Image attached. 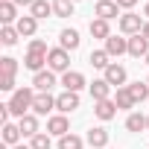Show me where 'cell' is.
Masks as SVG:
<instances>
[{
  "label": "cell",
  "instance_id": "1",
  "mask_svg": "<svg viewBox=\"0 0 149 149\" xmlns=\"http://www.w3.org/2000/svg\"><path fill=\"white\" fill-rule=\"evenodd\" d=\"M35 94H38L35 88H18V91L12 94V100L6 102V105H9V111H12L18 120H21V117H26V114H29V108H32V102H35Z\"/></svg>",
  "mask_w": 149,
  "mask_h": 149
},
{
  "label": "cell",
  "instance_id": "2",
  "mask_svg": "<svg viewBox=\"0 0 149 149\" xmlns=\"http://www.w3.org/2000/svg\"><path fill=\"white\" fill-rule=\"evenodd\" d=\"M15 73H18V58L3 56L0 58V91H9V94L18 91L15 88Z\"/></svg>",
  "mask_w": 149,
  "mask_h": 149
},
{
  "label": "cell",
  "instance_id": "3",
  "mask_svg": "<svg viewBox=\"0 0 149 149\" xmlns=\"http://www.w3.org/2000/svg\"><path fill=\"white\" fill-rule=\"evenodd\" d=\"M47 67H50L53 73H67V70H70V53L61 50V47H53V50L47 53Z\"/></svg>",
  "mask_w": 149,
  "mask_h": 149
},
{
  "label": "cell",
  "instance_id": "4",
  "mask_svg": "<svg viewBox=\"0 0 149 149\" xmlns=\"http://www.w3.org/2000/svg\"><path fill=\"white\" fill-rule=\"evenodd\" d=\"M102 79H105L111 88H123V85H126V67L117 64V61H111V64L102 70Z\"/></svg>",
  "mask_w": 149,
  "mask_h": 149
},
{
  "label": "cell",
  "instance_id": "5",
  "mask_svg": "<svg viewBox=\"0 0 149 149\" xmlns=\"http://www.w3.org/2000/svg\"><path fill=\"white\" fill-rule=\"evenodd\" d=\"M140 29H143V21H140V15H134V12H126V15H120V32L123 35H140Z\"/></svg>",
  "mask_w": 149,
  "mask_h": 149
},
{
  "label": "cell",
  "instance_id": "6",
  "mask_svg": "<svg viewBox=\"0 0 149 149\" xmlns=\"http://www.w3.org/2000/svg\"><path fill=\"white\" fill-rule=\"evenodd\" d=\"M56 108H58V114H73V111L79 108V94H73V91L58 94L56 97Z\"/></svg>",
  "mask_w": 149,
  "mask_h": 149
},
{
  "label": "cell",
  "instance_id": "7",
  "mask_svg": "<svg viewBox=\"0 0 149 149\" xmlns=\"http://www.w3.org/2000/svg\"><path fill=\"white\" fill-rule=\"evenodd\" d=\"M47 132L56 134V137L70 134V120H67V114H53V117L47 120Z\"/></svg>",
  "mask_w": 149,
  "mask_h": 149
},
{
  "label": "cell",
  "instance_id": "8",
  "mask_svg": "<svg viewBox=\"0 0 149 149\" xmlns=\"http://www.w3.org/2000/svg\"><path fill=\"white\" fill-rule=\"evenodd\" d=\"M53 85H56V73H53L50 67L32 76V88H35L38 94H50V88H53Z\"/></svg>",
  "mask_w": 149,
  "mask_h": 149
},
{
  "label": "cell",
  "instance_id": "9",
  "mask_svg": "<svg viewBox=\"0 0 149 149\" xmlns=\"http://www.w3.org/2000/svg\"><path fill=\"white\" fill-rule=\"evenodd\" d=\"M47 64V53L44 50H26V58H24V67L32 70V73H41Z\"/></svg>",
  "mask_w": 149,
  "mask_h": 149
},
{
  "label": "cell",
  "instance_id": "10",
  "mask_svg": "<svg viewBox=\"0 0 149 149\" xmlns=\"http://www.w3.org/2000/svg\"><path fill=\"white\" fill-rule=\"evenodd\" d=\"M53 108H56V97H53V94H35L32 114H38V117H47Z\"/></svg>",
  "mask_w": 149,
  "mask_h": 149
},
{
  "label": "cell",
  "instance_id": "11",
  "mask_svg": "<svg viewBox=\"0 0 149 149\" xmlns=\"http://www.w3.org/2000/svg\"><path fill=\"white\" fill-rule=\"evenodd\" d=\"M61 85H64V91L79 94V91L85 88V76H82L79 70H67V73H61Z\"/></svg>",
  "mask_w": 149,
  "mask_h": 149
},
{
  "label": "cell",
  "instance_id": "12",
  "mask_svg": "<svg viewBox=\"0 0 149 149\" xmlns=\"http://www.w3.org/2000/svg\"><path fill=\"white\" fill-rule=\"evenodd\" d=\"M117 111H120V108H117V102H114V100H102V102H94V114H97L102 123L114 120V117H117Z\"/></svg>",
  "mask_w": 149,
  "mask_h": 149
},
{
  "label": "cell",
  "instance_id": "13",
  "mask_svg": "<svg viewBox=\"0 0 149 149\" xmlns=\"http://www.w3.org/2000/svg\"><path fill=\"white\" fill-rule=\"evenodd\" d=\"M85 143H88V146H94V149H105V146H108V132H105L102 126H94V129H88Z\"/></svg>",
  "mask_w": 149,
  "mask_h": 149
},
{
  "label": "cell",
  "instance_id": "14",
  "mask_svg": "<svg viewBox=\"0 0 149 149\" xmlns=\"http://www.w3.org/2000/svg\"><path fill=\"white\" fill-rule=\"evenodd\" d=\"M94 15H97V18H102V21H111V18H117V15H120L117 0H97V9H94Z\"/></svg>",
  "mask_w": 149,
  "mask_h": 149
},
{
  "label": "cell",
  "instance_id": "15",
  "mask_svg": "<svg viewBox=\"0 0 149 149\" xmlns=\"http://www.w3.org/2000/svg\"><path fill=\"white\" fill-rule=\"evenodd\" d=\"M79 44H82V38H79L76 29H61V32H58V47H61V50L73 53V50H79Z\"/></svg>",
  "mask_w": 149,
  "mask_h": 149
},
{
  "label": "cell",
  "instance_id": "16",
  "mask_svg": "<svg viewBox=\"0 0 149 149\" xmlns=\"http://www.w3.org/2000/svg\"><path fill=\"white\" fill-rule=\"evenodd\" d=\"M15 29L21 32V38H32V35L38 32V21H35L32 15H21L18 24H15Z\"/></svg>",
  "mask_w": 149,
  "mask_h": 149
},
{
  "label": "cell",
  "instance_id": "17",
  "mask_svg": "<svg viewBox=\"0 0 149 149\" xmlns=\"http://www.w3.org/2000/svg\"><path fill=\"white\" fill-rule=\"evenodd\" d=\"M111 58L114 56H123V53H129V38H117V35H111L108 41H105V47H102Z\"/></svg>",
  "mask_w": 149,
  "mask_h": 149
},
{
  "label": "cell",
  "instance_id": "18",
  "mask_svg": "<svg viewBox=\"0 0 149 149\" xmlns=\"http://www.w3.org/2000/svg\"><path fill=\"white\" fill-rule=\"evenodd\" d=\"M146 53H149V41H146L143 35H132V38H129V56L146 58Z\"/></svg>",
  "mask_w": 149,
  "mask_h": 149
},
{
  "label": "cell",
  "instance_id": "19",
  "mask_svg": "<svg viewBox=\"0 0 149 149\" xmlns=\"http://www.w3.org/2000/svg\"><path fill=\"white\" fill-rule=\"evenodd\" d=\"M91 97H94V102L111 100V85H108L105 79H94V82H91Z\"/></svg>",
  "mask_w": 149,
  "mask_h": 149
},
{
  "label": "cell",
  "instance_id": "20",
  "mask_svg": "<svg viewBox=\"0 0 149 149\" xmlns=\"http://www.w3.org/2000/svg\"><path fill=\"white\" fill-rule=\"evenodd\" d=\"M18 6L12 3V0H6V3H0V21H3V26H12V24H18Z\"/></svg>",
  "mask_w": 149,
  "mask_h": 149
},
{
  "label": "cell",
  "instance_id": "21",
  "mask_svg": "<svg viewBox=\"0 0 149 149\" xmlns=\"http://www.w3.org/2000/svg\"><path fill=\"white\" fill-rule=\"evenodd\" d=\"M88 29H91V35L100 38V41H108V38H111V26H108V21H102V18H94Z\"/></svg>",
  "mask_w": 149,
  "mask_h": 149
},
{
  "label": "cell",
  "instance_id": "22",
  "mask_svg": "<svg viewBox=\"0 0 149 149\" xmlns=\"http://www.w3.org/2000/svg\"><path fill=\"white\" fill-rule=\"evenodd\" d=\"M18 126H21V134H24V137H35V134H38V114H26V117H21Z\"/></svg>",
  "mask_w": 149,
  "mask_h": 149
},
{
  "label": "cell",
  "instance_id": "23",
  "mask_svg": "<svg viewBox=\"0 0 149 149\" xmlns=\"http://www.w3.org/2000/svg\"><path fill=\"white\" fill-rule=\"evenodd\" d=\"M21 137H24V134H21V126H18V123H3V143H6V146H18Z\"/></svg>",
  "mask_w": 149,
  "mask_h": 149
},
{
  "label": "cell",
  "instance_id": "24",
  "mask_svg": "<svg viewBox=\"0 0 149 149\" xmlns=\"http://www.w3.org/2000/svg\"><path fill=\"white\" fill-rule=\"evenodd\" d=\"M29 15H32L35 21H44V18L53 15V3H47V0H35V3L29 6Z\"/></svg>",
  "mask_w": 149,
  "mask_h": 149
},
{
  "label": "cell",
  "instance_id": "25",
  "mask_svg": "<svg viewBox=\"0 0 149 149\" xmlns=\"http://www.w3.org/2000/svg\"><path fill=\"white\" fill-rule=\"evenodd\" d=\"M114 102H117V108H120V111H129V108H134V105H137V102L132 100V94H129V88H126V85H123V88H117Z\"/></svg>",
  "mask_w": 149,
  "mask_h": 149
},
{
  "label": "cell",
  "instance_id": "26",
  "mask_svg": "<svg viewBox=\"0 0 149 149\" xmlns=\"http://www.w3.org/2000/svg\"><path fill=\"white\" fill-rule=\"evenodd\" d=\"M88 61H91V67H97V70H105V67L111 64V56H108L105 50H91Z\"/></svg>",
  "mask_w": 149,
  "mask_h": 149
},
{
  "label": "cell",
  "instance_id": "27",
  "mask_svg": "<svg viewBox=\"0 0 149 149\" xmlns=\"http://www.w3.org/2000/svg\"><path fill=\"white\" fill-rule=\"evenodd\" d=\"M126 88H129V94H132L134 102L149 100V85H146V79H143V82H132V85H126Z\"/></svg>",
  "mask_w": 149,
  "mask_h": 149
},
{
  "label": "cell",
  "instance_id": "28",
  "mask_svg": "<svg viewBox=\"0 0 149 149\" xmlns=\"http://www.w3.org/2000/svg\"><path fill=\"white\" fill-rule=\"evenodd\" d=\"M56 18H70L73 15V0H50Z\"/></svg>",
  "mask_w": 149,
  "mask_h": 149
},
{
  "label": "cell",
  "instance_id": "29",
  "mask_svg": "<svg viewBox=\"0 0 149 149\" xmlns=\"http://www.w3.org/2000/svg\"><path fill=\"white\" fill-rule=\"evenodd\" d=\"M126 129H129V132H143V129H146V117H143L140 111H132V114L126 117Z\"/></svg>",
  "mask_w": 149,
  "mask_h": 149
},
{
  "label": "cell",
  "instance_id": "30",
  "mask_svg": "<svg viewBox=\"0 0 149 149\" xmlns=\"http://www.w3.org/2000/svg\"><path fill=\"white\" fill-rule=\"evenodd\" d=\"M85 146V140L79 137V134H64V137H58V149H82Z\"/></svg>",
  "mask_w": 149,
  "mask_h": 149
},
{
  "label": "cell",
  "instance_id": "31",
  "mask_svg": "<svg viewBox=\"0 0 149 149\" xmlns=\"http://www.w3.org/2000/svg\"><path fill=\"white\" fill-rule=\"evenodd\" d=\"M29 146H32V149H53L50 132H38L35 137H29Z\"/></svg>",
  "mask_w": 149,
  "mask_h": 149
},
{
  "label": "cell",
  "instance_id": "32",
  "mask_svg": "<svg viewBox=\"0 0 149 149\" xmlns=\"http://www.w3.org/2000/svg\"><path fill=\"white\" fill-rule=\"evenodd\" d=\"M18 38H21V32H18L15 26H3V29H0V41H3L6 47H15Z\"/></svg>",
  "mask_w": 149,
  "mask_h": 149
},
{
  "label": "cell",
  "instance_id": "33",
  "mask_svg": "<svg viewBox=\"0 0 149 149\" xmlns=\"http://www.w3.org/2000/svg\"><path fill=\"white\" fill-rule=\"evenodd\" d=\"M29 50H44V53H50V50H47V41H44V38H32V41H29Z\"/></svg>",
  "mask_w": 149,
  "mask_h": 149
},
{
  "label": "cell",
  "instance_id": "34",
  "mask_svg": "<svg viewBox=\"0 0 149 149\" xmlns=\"http://www.w3.org/2000/svg\"><path fill=\"white\" fill-rule=\"evenodd\" d=\"M134 3H137V0H117V6H120V9H132Z\"/></svg>",
  "mask_w": 149,
  "mask_h": 149
},
{
  "label": "cell",
  "instance_id": "35",
  "mask_svg": "<svg viewBox=\"0 0 149 149\" xmlns=\"http://www.w3.org/2000/svg\"><path fill=\"white\" fill-rule=\"evenodd\" d=\"M12 3H15V6H32L35 0H12Z\"/></svg>",
  "mask_w": 149,
  "mask_h": 149
},
{
  "label": "cell",
  "instance_id": "36",
  "mask_svg": "<svg viewBox=\"0 0 149 149\" xmlns=\"http://www.w3.org/2000/svg\"><path fill=\"white\" fill-rule=\"evenodd\" d=\"M140 35H143V38H146V41H149V21H146V24H143V29H140Z\"/></svg>",
  "mask_w": 149,
  "mask_h": 149
},
{
  "label": "cell",
  "instance_id": "37",
  "mask_svg": "<svg viewBox=\"0 0 149 149\" xmlns=\"http://www.w3.org/2000/svg\"><path fill=\"white\" fill-rule=\"evenodd\" d=\"M12 149H32V146H21V143H18V146H12Z\"/></svg>",
  "mask_w": 149,
  "mask_h": 149
},
{
  "label": "cell",
  "instance_id": "38",
  "mask_svg": "<svg viewBox=\"0 0 149 149\" xmlns=\"http://www.w3.org/2000/svg\"><path fill=\"white\" fill-rule=\"evenodd\" d=\"M143 15H146V18H149V3H146V6H143Z\"/></svg>",
  "mask_w": 149,
  "mask_h": 149
},
{
  "label": "cell",
  "instance_id": "39",
  "mask_svg": "<svg viewBox=\"0 0 149 149\" xmlns=\"http://www.w3.org/2000/svg\"><path fill=\"white\" fill-rule=\"evenodd\" d=\"M143 61H146V64H149V53H146V58H143Z\"/></svg>",
  "mask_w": 149,
  "mask_h": 149
},
{
  "label": "cell",
  "instance_id": "40",
  "mask_svg": "<svg viewBox=\"0 0 149 149\" xmlns=\"http://www.w3.org/2000/svg\"><path fill=\"white\" fill-rule=\"evenodd\" d=\"M146 129H149V117H146Z\"/></svg>",
  "mask_w": 149,
  "mask_h": 149
},
{
  "label": "cell",
  "instance_id": "41",
  "mask_svg": "<svg viewBox=\"0 0 149 149\" xmlns=\"http://www.w3.org/2000/svg\"><path fill=\"white\" fill-rule=\"evenodd\" d=\"M146 85H149V76H146Z\"/></svg>",
  "mask_w": 149,
  "mask_h": 149
},
{
  "label": "cell",
  "instance_id": "42",
  "mask_svg": "<svg viewBox=\"0 0 149 149\" xmlns=\"http://www.w3.org/2000/svg\"><path fill=\"white\" fill-rule=\"evenodd\" d=\"M73 3H79V0H73Z\"/></svg>",
  "mask_w": 149,
  "mask_h": 149
},
{
  "label": "cell",
  "instance_id": "43",
  "mask_svg": "<svg viewBox=\"0 0 149 149\" xmlns=\"http://www.w3.org/2000/svg\"><path fill=\"white\" fill-rule=\"evenodd\" d=\"M3 3H6V0H3Z\"/></svg>",
  "mask_w": 149,
  "mask_h": 149
}]
</instances>
